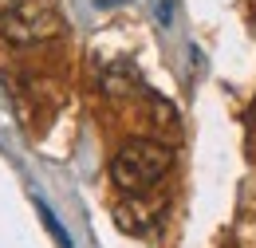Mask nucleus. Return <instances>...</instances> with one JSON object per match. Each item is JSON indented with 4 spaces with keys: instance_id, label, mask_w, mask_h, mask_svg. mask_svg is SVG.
I'll use <instances>...</instances> for the list:
<instances>
[{
    "instance_id": "nucleus-1",
    "label": "nucleus",
    "mask_w": 256,
    "mask_h": 248,
    "mask_svg": "<svg viewBox=\"0 0 256 248\" xmlns=\"http://www.w3.org/2000/svg\"><path fill=\"white\" fill-rule=\"evenodd\" d=\"M170 170H174V150L154 138H130L110 158V182L122 189V197L150 193L154 186H162V178Z\"/></svg>"
},
{
    "instance_id": "nucleus-2",
    "label": "nucleus",
    "mask_w": 256,
    "mask_h": 248,
    "mask_svg": "<svg viewBox=\"0 0 256 248\" xmlns=\"http://www.w3.org/2000/svg\"><path fill=\"white\" fill-rule=\"evenodd\" d=\"M64 32V20L52 8L40 4H20L12 16H4V40L16 48H32V44H48Z\"/></svg>"
},
{
    "instance_id": "nucleus-3",
    "label": "nucleus",
    "mask_w": 256,
    "mask_h": 248,
    "mask_svg": "<svg viewBox=\"0 0 256 248\" xmlns=\"http://www.w3.org/2000/svg\"><path fill=\"white\" fill-rule=\"evenodd\" d=\"M154 8H158V20H162V24L174 20V0H154Z\"/></svg>"
},
{
    "instance_id": "nucleus-4",
    "label": "nucleus",
    "mask_w": 256,
    "mask_h": 248,
    "mask_svg": "<svg viewBox=\"0 0 256 248\" xmlns=\"http://www.w3.org/2000/svg\"><path fill=\"white\" fill-rule=\"evenodd\" d=\"M20 4H24V0H0V20H4V16H12Z\"/></svg>"
},
{
    "instance_id": "nucleus-5",
    "label": "nucleus",
    "mask_w": 256,
    "mask_h": 248,
    "mask_svg": "<svg viewBox=\"0 0 256 248\" xmlns=\"http://www.w3.org/2000/svg\"><path fill=\"white\" fill-rule=\"evenodd\" d=\"M114 4H126V0H98V8H114Z\"/></svg>"
},
{
    "instance_id": "nucleus-6",
    "label": "nucleus",
    "mask_w": 256,
    "mask_h": 248,
    "mask_svg": "<svg viewBox=\"0 0 256 248\" xmlns=\"http://www.w3.org/2000/svg\"><path fill=\"white\" fill-rule=\"evenodd\" d=\"M248 118H252V126H256V102H252V114H248Z\"/></svg>"
}]
</instances>
